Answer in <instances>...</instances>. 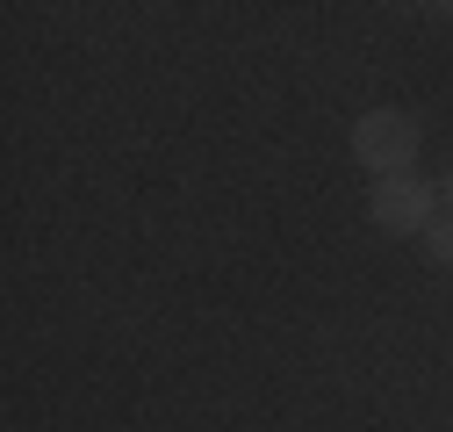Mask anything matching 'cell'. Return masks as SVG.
<instances>
[{
    "instance_id": "1",
    "label": "cell",
    "mask_w": 453,
    "mask_h": 432,
    "mask_svg": "<svg viewBox=\"0 0 453 432\" xmlns=\"http://www.w3.org/2000/svg\"><path fill=\"white\" fill-rule=\"evenodd\" d=\"M418 151H425V130H418L411 108H367V116L353 123V158H360L374 181L411 174V166H418Z\"/></svg>"
},
{
    "instance_id": "2",
    "label": "cell",
    "mask_w": 453,
    "mask_h": 432,
    "mask_svg": "<svg viewBox=\"0 0 453 432\" xmlns=\"http://www.w3.org/2000/svg\"><path fill=\"white\" fill-rule=\"evenodd\" d=\"M367 216H374L388 238H425V224L439 216V188H425L418 174L374 181V188H367Z\"/></svg>"
},
{
    "instance_id": "3",
    "label": "cell",
    "mask_w": 453,
    "mask_h": 432,
    "mask_svg": "<svg viewBox=\"0 0 453 432\" xmlns=\"http://www.w3.org/2000/svg\"><path fill=\"white\" fill-rule=\"evenodd\" d=\"M425 252H432L439 266H453V209H439L432 224H425Z\"/></svg>"
},
{
    "instance_id": "4",
    "label": "cell",
    "mask_w": 453,
    "mask_h": 432,
    "mask_svg": "<svg viewBox=\"0 0 453 432\" xmlns=\"http://www.w3.org/2000/svg\"><path fill=\"white\" fill-rule=\"evenodd\" d=\"M439 188H446V209H453V166H446V181H439Z\"/></svg>"
}]
</instances>
